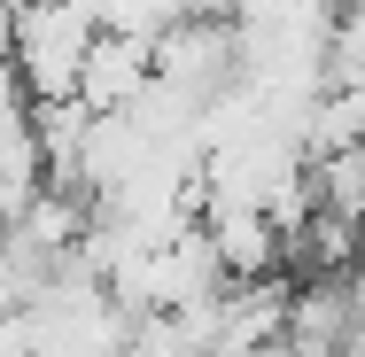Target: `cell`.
<instances>
[{
  "instance_id": "cell-1",
  "label": "cell",
  "mask_w": 365,
  "mask_h": 357,
  "mask_svg": "<svg viewBox=\"0 0 365 357\" xmlns=\"http://www.w3.org/2000/svg\"><path fill=\"white\" fill-rule=\"evenodd\" d=\"M101 24L71 8V0H24L16 8V31H8V71L31 93V109H55V101H78V78H86V55H93Z\"/></svg>"
},
{
  "instance_id": "cell-2",
  "label": "cell",
  "mask_w": 365,
  "mask_h": 357,
  "mask_svg": "<svg viewBox=\"0 0 365 357\" xmlns=\"http://www.w3.org/2000/svg\"><path fill=\"white\" fill-rule=\"evenodd\" d=\"M148 86H155V39L101 31L93 55H86V78H78V109H93V117H125Z\"/></svg>"
}]
</instances>
